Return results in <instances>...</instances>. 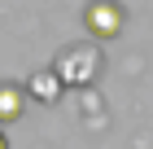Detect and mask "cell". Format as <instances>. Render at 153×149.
Wrapping results in <instances>:
<instances>
[{
  "mask_svg": "<svg viewBox=\"0 0 153 149\" xmlns=\"http://www.w3.org/2000/svg\"><path fill=\"white\" fill-rule=\"evenodd\" d=\"M96 70H101V48L96 44H74V48H61L57 57V79L61 88L70 83V88H79V83H92Z\"/></svg>",
  "mask_w": 153,
  "mask_h": 149,
  "instance_id": "cell-1",
  "label": "cell"
},
{
  "mask_svg": "<svg viewBox=\"0 0 153 149\" xmlns=\"http://www.w3.org/2000/svg\"><path fill=\"white\" fill-rule=\"evenodd\" d=\"M0 149H9V140H4V132H0Z\"/></svg>",
  "mask_w": 153,
  "mask_h": 149,
  "instance_id": "cell-5",
  "label": "cell"
},
{
  "mask_svg": "<svg viewBox=\"0 0 153 149\" xmlns=\"http://www.w3.org/2000/svg\"><path fill=\"white\" fill-rule=\"evenodd\" d=\"M61 92V79H57V70H48V75H35V79L26 83V97H39V101H53Z\"/></svg>",
  "mask_w": 153,
  "mask_h": 149,
  "instance_id": "cell-4",
  "label": "cell"
},
{
  "mask_svg": "<svg viewBox=\"0 0 153 149\" xmlns=\"http://www.w3.org/2000/svg\"><path fill=\"white\" fill-rule=\"evenodd\" d=\"M22 110H26V88L22 83H0V123H13Z\"/></svg>",
  "mask_w": 153,
  "mask_h": 149,
  "instance_id": "cell-3",
  "label": "cell"
},
{
  "mask_svg": "<svg viewBox=\"0 0 153 149\" xmlns=\"http://www.w3.org/2000/svg\"><path fill=\"white\" fill-rule=\"evenodd\" d=\"M83 22H88V31H92L96 40H114L118 26H123V9H118L114 0H96V4H88Z\"/></svg>",
  "mask_w": 153,
  "mask_h": 149,
  "instance_id": "cell-2",
  "label": "cell"
}]
</instances>
